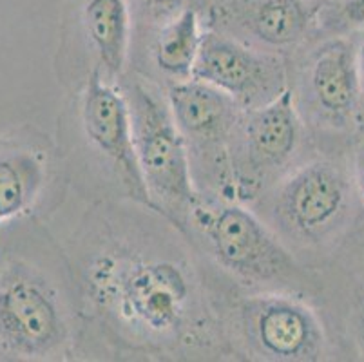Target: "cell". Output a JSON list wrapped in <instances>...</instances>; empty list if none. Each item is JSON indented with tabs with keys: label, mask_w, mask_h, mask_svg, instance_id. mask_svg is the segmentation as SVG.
I'll list each match as a JSON object with an SVG mask.
<instances>
[{
	"label": "cell",
	"mask_w": 364,
	"mask_h": 362,
	"mask_svg": "<svg viewBox=\"0 0 364 362\" xmlns=\"http://www.w3.org/2000/svg\"><path fill=\"white\" fill-rule=\"evenodd\" d=\"M352 144L314 156L277 183L272 211L281 230L306 247L332 252L364 219L350 158Z\"/></svg>",
	"instance_id": "3957f363"
},
{
	"label": "cell",
	"mask_w": 364,
	"mask_h": 362,
	"mask_svg": "<svg viewBox=\"0 0 364 362\" xmlns=\"http://www.w3.org/2000/svg\"><path fill=\"white\" fill-rule=\"evenodd\" d=\"M76 22L109 80L124 75L132 36L129 0H73Z\"/></svg>",
	"instance_id": "9a60e30c"
},
{
	"label": "cell",
	"mask_w": 364,
	"mask_h": 362,
	"mask_svg": "<svg viewBox=\"0 0 364 362\" xmlns=\"http://www.w3.org/2000/svg\"><path fill=\"white\" fill-rule=\"evenodd\" d=\"M332 331L339 351L364 361V219L332 252Z\"/></svg>",
	"instance_id": "5bb4252c"
},
{
	"label": "cell",
	"mask_w": 364,
	"mask_h": 362,
	"mask_svg": "<svg viewBox=\"0 0 364 362\" xmlns=\"http://www.w3.org/2000/svg\"><path fill=\"white\" fill-rule=\"evenodd\" d=\"M303 139L296 92L287 89L276 100L245 109L230 151L234 194L250 198L267 179L292 161Z\"/></svg>",
	"instance_id": "ba28073f"
},
{
	"label": "cell",
	"mask_w": 364,
	"mask_h": 362,
	"mask_svg": "<svg viewBox=\"0 0 364 362\" xmlns=\"http://www.w3.org/2000/svg\"><path fill=\"white\" fill-rule=\"evenodd\" d=\"M80 287L102 328L144 353L193 357L221 341L196 270L168 245L102 238L84 259Z\"/></svg>",
	"instance_id": "6da1fadb"
},
{
	"label": "cell",
	"mask_w": 364,
	"mask_h": 362,
	"mask_svg": "<svg viewBox=\"0 0 364 362\" xmlns=\"http://www.w3.org/2000/svg\"><path fill=\"white\" fill-rule=\"evenodd\" d=\"M323 6L317 0H210L208 28L281 55L319 31Z\"/></svg>",
	"instance_id": "7c38bea8"
},
{
	"label": "cell",
	"mask_w": 364,
	"mask_h": 362,
	"mask_svg": "<svg viewBox=\"0 0 364 362\" xmlns=\"http://www.w3.org/2000/svg\"><path fill=\"white\" fill-rule=\"evenodd\" d=\"M306 115L337 142L352 144L364 131V85L355 35H328L306 55L299 78Z\"/></svg>",
	"instance_id": "8992f818"
},
{
	"label": "cell",
	"mask_w": 364,
	"mask_h": 362,
	"mask_svg": "<svg viewBox=\"0 0 364 362\" xmlns=\"http://www.w3.org/2000/svg\"><path fill=\"white\" fill-rule=\"evenodd\" d=\"M78 111L89 147L109 165L132 201L154 212L138 164L127 96L97 65L89 73Z\"/></svg>",
	"instance_id": "9c48e42d"
},
{
	"label": "cell",
	"mask_w": 364,
	"mask_h": 362,
	"mask_svg": "<svg viewBox=\"0 0 364 362\" xmlns=\"http://www.w3.org/2000/svg\"><path fill=\"white\" fill-rule=\"evenodd\" d=\"M236 319L248 353L263 361L316 362L330 353L319 314L292 295H248L236 307Z\"/></svg>",
	"instance_id": "52a82bcc"
},
{
	"label": "cell",
	"mask_w": 364,
	"mask_h": 362,
	"mask_svg": "<svg viewBox=\"0 0 364 362\" xmlns=\"http://www.w3.org/2000/svg\"><path fill=\"white\" fill-rule=\"evenodd\" d=\"M131 107L134 147L149 198L158 215L188 238V212L201 196L194 188L193 161L167 98L141 80L124 89Z\"/></svg>",
	"instance_id": "277c9868"
},
{
	"label": "cell",
	"mask_w": 364,
	"mask_h": 362,
	"mask_svg": "<svg viewBox=\"0 0 364 362\" xmlns=\"http://www.w3.org/2000/svg\"><path fill=\"white\" fill-rule=\"evenodd\" d=\"M167 104L188 145L208 167L220 172L223 188L234 191L230 151L245 109L213 85L188 78L167 89Z\"/></svg>",
	"instance_id": "8fae6325"
},
{
	"label": "cell",
	"mask_w": 364,
	"mask_h": 362,
	"mask_svg": "<svg viewBox=\"0 0 364 362\" xmlns=\"http://www.w3.org/2000/svg\"><path fill=\"white\" fill-rule=\"evenodd\" d=\"M321 31L328 35H355L364 31V0H337L324 4Z\"/></svg>",
	"instance_id": "e0dca14e"
},
{
	"label": "cell",
	"mask_w": 364,
	"mask_h": 362,
	"mask_svg": "<svg viewBox=\"0 0 364 362\" xmlns=\"http://www.w3.org/2000/svg\"><path fill=\"white\" fill-rule=\"evenodd\" d=\"M208 2H210V0H208Z\"/></svg>",
	"instance_id": "7402d4cb"
},
{
	"label": "cell",
	"mask_w": 364,
	"mask_h": 362,
	"mask_svg": "<svg viewBox=\"0 0 364 362\" xmlns=\"http://www.w3.org/2000/svg\"><path fill=\"white\" fill-rule=\"evenodd\" d=\"M193 78L223 91L243 109L261 107L289 89L283 56L210 28L201 36Z\"/></svg>",
	"instance_id": "30bf717a"
},
{
	"label": "cell",
	"mask_w": 364,
	"mask_h": 362,
	"mask_svg": "<svg viewBox=\"0 0 364 362\" xmlns=\"http://www.w3.org/2000/svg\"><path fill=\"white\" fill-rule=\"evenodd\" d=\"M194 2L196 0H129L132 16L140 15L158 28L188 6H196Z\"/></svg>",
	"instance_id": "ac0fdd59"
},
{
	"label": "cell",
	"mask_w": 364,
	"mask_h": 362,
	"mask_svg": "<svg viewBox=\"0 0 364 362\" xmlns=\"http://www.w3.org/2000/svg\"><path fill=\"white\" fill-rule=\"evenodd\" d=\"M55 179L48 139L33 127L0 134V227L29 221L46 203Z\"/></svg>",
	"instance_id": "4fadbf2b"
},
{
	"label": "cell",
	"mask_w": 364,
	"mask_h": 362,
	"mask_svg": "<svg viewBox=\"0 0 364 362\" xmlns=\"http://www.w3.org/2000/svg\"><path fill=\"white\" fill-rule=\"evenodd\" d=\"M355 55H357V65H359L360 78H363L364 85V31L355 33Z\"/></svg>",
	"instance_id": "ffe728a7"
},
{
	"label": "cell",
	"mask_w": 364,
	"mask_h": 362,
	"mask_svg": "<svg viewBox=\"0 0 364 362\" xmlns=\"http://www.w3.org/2000/svg\"><path fill=\"white\" fill-rule=\"evenodd\" d=\"M363 132H364V131H363Z\"/></svg>",
	"instance_id": "603a6c76"
},
{
	"label": "cell",
	"mask_w": 364,
	"mask_h": 362,
	"mask_svg": "<svg viewBox=\"0 0 364 362\" xmlns=\"http://www.w3.org/2000/svg\"><path fill=\"white\" fill-rule=\"evenodd\" d=\"M203 31L198 6H188L158 28L151 46L152 62L172 84L193 78Z\"/></svg>",
	"instance_id": "2e32d148"
},
{
	"label": "cell",
	"mask_w": 364,
	"mask_h": 362,
	"mask_svg": "<svg viewBox=\"0 0 364 362\" xmlns=\"http://www.w3.org/2000/svg\"><path fill=\"white\" fill-rule=\"evenodd\" d=\"M26 221L0 227V361H58L71 323L42 235Z\"/></svg>",
	"instance_id": "7a4b0ae2"
},
{
	"label": "cell",
	"mask_w": 364,
	"mask_h": 362,
	"mask_svg": "<svg viewBox=\"0 0 364 362\" xmlns=\"http://www.w3.org/2000/svg\"><path fill=\"white\" fill-rule=\"evenodd\" d=\"M196 232L218 267L248 284L297 287L303 270L292 252L254 212L243 205L200 198L191 208L187 232Z\"/></svg>",
	"instance_id": "5b68a950"
},
{
	"label": "cell",
	"mask_w": 364,
	"mask_h": 362,
	"mask_svg": "<svg viewBox=\"0 0 364 362\" xmlns=\"http://www.w3.org/2000/svg\"><path fill=\"white\" fill-rule=\"evenodd\" d=\"M350 158H352V172L353 181H355L357 196H359L360 207L364 212V132H360L353 139L352 149H350Z\"/></svg>",
	"instance_id": "d6986e66"
},
{
	"label": "cell",
	"mask_w": 364,
	"mask_h": 362,
	"mask_svg": "<svg viewBox=\"0 0 364 362\" xmlns=\"http://www.w3.org/2000/svg\"><path fill=\"white\" fill-rule=\"evenodd\" d=\"M321 4H332V2H337V0H317Z\"/></svg>",
	"instance_id": "44dd1931"
}]
</instances>
